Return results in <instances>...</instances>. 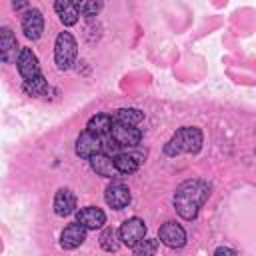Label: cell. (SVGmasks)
<instances>
[{
  "instance_id": "9",
  "label": "cell",
  "mask_w": 256,
  "mask_h": 256,
  "mask_svg": "<svg viewBox=\"0 0 256 256\" xmlns=\"http://www.w3.org/2000/svg\"><path fill=\"white\" fill-rule=\"evenodd\" d=\"M158 238H160L162 244H166V246H170V248H180V246L186 244V232H184V228H182L180 224L172 222V220H170V222H164V224L160 226Z\"/></svg>"
},
{
  "instance_id": "12",
  "label": "cell",
  "mask_w": 256,
  "mask_h": 256,
  "mask_svg": "<svg viewBox=\"0 0 256 256\" xmlns=\"http://www.w3.org/2000/svg\"><path fill=\"white\" fill-rule=\"evenodd\" d=\"M76 222L80 226H84L86 230H96V228H102L106 224V214L96 206H86V208L78 210Z\"/></svg>"
},
{
  "instance_id": "6",
  "label": "cell",
  "mask_w": 256,
  "mask_h": 256,
  "mask_svg": "<svg viewBox=\"0 0 256 256\" xmlns=\"http://www.w3.org/2000/svg\"><path fill=\"white\" fill-rule=\"evenodd\" d=\"M16 66H18V72H20V76L24 78V82L34 80L36 76H40L38 58H36V54H34L30 48H20V54H18V58H16Z\"/></svg>"
},
{
  "instance_id": "17",
  "label": "cell",
  "mask_w": 256,
  "mask_h": 256,
  "mask_svg": "<svg viewBox=\"0 0 256 256\" xmlns=\"http://www.w3.org/2000/svg\"><path fill=\"white\" fill-rule=\"evenodd\" d=\"M54 10H56V14H58V18H60V22L64 24V26H74L76 22H78V6H76V2H70V0H58L56 4H54Z\"/></svg>"
},
{
  "instance_id": "5",
  "label": "cell",
  "mask_w": 256,
  "mask_h": 256,
  "mask_svg": "<svg viewBox=\"0 0 256 256\" xmlns=\"http://www.w3.org/2000/svg\"><path fill=\"white\" fill-rule=\"evenodd\" d=\"M110 138L120 146V148H134L140 144L142 140V132L136 128V126H128V124H112V130H110Z\"/></svg>"
},
{
  "instance_id": "14",
  "label": "cell",
  "mask_w": 256,
  "mask_h": 256,
  "mask_svg": "<svg viewBox=\"0 0 256 256\" xmlns=\"http://www.w3.org/2000/svg\"><path fill=\"white\" fill-rule=\"evenodd\" d=\"M76 210V196L68 188H60L54 196V214L56 216H70Z\"/></svg>"
},
{
  "instance_id": "25",
  "label": "cell",
  "mask_w": 256,
  "mask_h": 256,
  "mask_svg": "<svg viewBox=\"0 0 256 256\" xmlns=\"http://www.w3.org/2000/svg\"><path fill=\"white\" fill-rule=\"evenodd\" d=\"M12 8H14V10H22V8H30V6H28L26 2H14Z\"/></svg>"
},
{
  "instance_id": "19",
  "label": "cell",
  "mask_w": 256,
  "mask_h": 256,
  "mask_svg": "<svg viewBox=\"0 0 256 256\" xmlns=\"http://www.w3.org/2000/svg\"><path fill=\"white\" fill-rule=\"evenodd\" d=\"M112 120L116 124H128V126H136L138 122L144 120V112L138 108H118L112 116Z\"/></svg>"
},
{
  "instance_id": "7",
  "label": "cell",
  "mask_w": 256,
  "mask_h": 256,
  "mask_svg": "<svg viewBox=\"0 0 256 256\" xmlns=\"http://www.w3.org/2000/svg\"><path fill=\"white\" fill-rule=\"evenodd\" d=\"M22 32L30 40H38L44 32V18L38 8H28L22 16Z\"/></svg>"
},
{
  "instance_id": "10",
  "label": "cell",
  "mask_w": 256,
  "mask_h": 256,
  "mask_svg": "<svg viewBox=\"0 0 256 256\" xmlns=\"http://www.w3.org/2000/svg\"><path fill=\"white\" fill-rule=\"evenodd\" d=\"M102 142H104V136H96L84 130L76 140V154L82 158H92L94 154L102 152Z\"/></svg>"
},
{
  "instance_id": "1",
  "label": "cell",
  "mask_w": 256,
  "mask_h": 256,
  "mask_svg": "<svg viewBox=\"0 0 256 256\" xmlns=\"http://www.w3.org/2000/svg\"><path fill=\"white\" fill-rule=\"evenodd\" d=\"M210 188L202 180H186L178 186L174 194V208L184 220H194L200 206L206 202Z\"/></svg>"
},
{
  "instance_id": "23",
  "label": "cell",
  "mask_w": 256,
  "mask_h": 256,
  "mask_svg": "<svg viewBox=\"0 0 256 256\" xmlns=\"http://www.w3.org/2000/svg\"><path fill=\"white\" fill-rule=\"evenodd\" d=\"M76 6H78V14L86 16V18H92V16H96V14L100 12V8H102V4H100V2H94V0L76 2Z\"/></svg>"
},
{
  "instance_id": "15",
  "label": "cell",
  "mask_w": 256,
  "mask_h": 256,
  "mask_svg": "<svg viewBox=\"0 0 256 256\" xmlns=\"http://www.w3.org/2000/svg\"><path fill=\"white\" fill-rule=\"evenodd\" d=\"M112 160H114V166H116L118 174H132V172L138 170V166L142 162V156L136 154V152L126 150V152H120L118 156H114Z\"/></svg>"
},
{
  "instance_id": "16",
  "label": "cell",
  "mask_w": 256,
  "mask_h": 256,
  "mask_svg": "<svg viewBox=\"0 0 256 256\" xmlns=\"http://www.w3.org/2000/svg\"><path fill=\"white\" fill-rule=\"evenodd\" d=\"M90 160V166H92V170L98 174V176H104V178H114V176H118V170H116V166H114V160L110 158V156H106V154H94L92 158H88Z\"/></svg>"
},
{
  "instance_id": "24",
  "label": "cell",
  "mask_w": 256,
  "mask_h": 256,
  "mask_svg": "<svg viewBox=\"0 0 256 256\" xmlns=\"http://www.w3.org/2000/svg\"><path fill=\"white\" fill-rule=\"evenodd\" d=\"M214 256H236V252L232 248H228V246H220V248H216Z\"/></svg>"
},
{
  "instance_id": "20",
  "label": "cell",
  "mask_w": 256,
  "mask_h": 256,
  "mask_svg": "<svg viewBox=\"0 0 256 256\" xmlns=\"http://www.w3.org/2000/svg\"><path fill=\"white\" fill-rule=\"evenodd\" d=\"M100 246L106 250V252H116L120 248V236H118V230L116 228H104L100 232Z\"/></svg>"
},
{
  "instance_id": "8",
  "label": "cell",
  "mask_w": 256,
  "mask_h": 256,
  "mask_svg": "<svg viewBox=\"0 0 256 256\" xmlns=\"http://www.w3.org/2000/svg\"><path fill=\"white\" fill-rule=\"evenodd\" d=\"M104 198H106V204H108L110 208H114V210H122V208H124V206H128V204H130V200H132L128 186H126V184H122V182H118V180L108 184Z\"/></svg>"
},
{
  "instance_id": "13",
  "label": "cell",
  "mask_w": 256,
  "mask_h": 256,
  "mask_svg": "<svg viewBox=\"0 0 256 256\" xmlns=\"http://www.w3.org/2000/svg\"><path fill=\"white\" fill-rule=\"evenodd\" d=\"M86 232H88V230H86L84 226H80L78 222L68 224V226L62 230V234H60V246L66 248V250L78 248V246L86 240Z\"/></svg>"
},
{
  "instance_id": "2",
  "label": "cell",
  "mask_w": 256,
  "mask_h": 256,
  "mask_svg": "<svg viewBox=\"0 0 256 256\" xmlns=\"http://www.w3.org/2000/svg\"><path fill=\"white\" fill-rule=\"evenodd\" d=\"M202 148V132L194 126H184L172 134V138L164 146L166 156H178V154H192Z\"/></svg>"
},
{
  "instance_id": "21",
  "label": "cell",
  "mask_w": 256,
  "mask_h": 256,
  "mask_svg": "<svg viewBox=\"0 0 256 256\" xmlns=\"http://www.w3.org/2000/svg\"><path fill=\"white\" fill-rule=\"evenodd\" d=\"M158 250V240L154 238H142L138 244H134L132 256H154Z\"/></svg>"
},
{
  "instance_id": "4",
  "label": "cell",
  "mask_w": 256,
  "mask_h": 256,
  "mask_svg": "<svg viewBox=\"0 0 256 256\" xmlns=\"http://www.w3.org/2000/svg\"><path fill=\"white\" fill-rule=\"evenodd\" d=\"M118 236H120V244H126V246L138 244L142 238H146V224H144V220H140L138 216H132V218L124 220L122 226L118 228Z\"/></svg>"
},
{
  "instance_id": "18",
  "label": "cell",
  "mask_w": 256,
  "mask_h": 256,
  "mask_svg": "<svg viewBox=\"0 0 256 256\" xmlns=\"http://www.w3.org/2000/svg\"><path fill=\"white\" fill-rule=\"evenodd\" d=\"M112 124H114L112 116H110V114L100 112V114H94V116L88 120L86 130H88V132H92V134H96V136H104V134H110Z\"/></svg>"
},
{
  "instance_id": "11",
  "label": "cell",
  "mask_w": 256,
  "mask_h": 256,
  "mask_svg": "<svg viewBox=\"0 0 256 256\" xmlns=\"http://www.w3.org/2000/svg\"><path fill=\"white\" fill-rule=\"evenodd\" d=\"M20 54V46L16 42V36L10 28H0V62H16Z\"/></svg>"
},
{
  "instance_id": "22",
  "label": "cell",
  "mask_w": 256,
  "mask_h": 256,
  "mask_svg": "<svg viewBox=\"0 0 256 256\" xmlns=\"http://www.w3.org/2000/svg\"><path fill=\"white\" fill-rule=\"evenodd\" d=\"M24 90H26V94H30V96H44V94L48 92V84H46L44 76L40 74V76H36L34 80L24 82Z\"/></svg>"
},
{
  "instance_id": "3",
  "label": "cell",
  "mask_w": 256,
  "mask_h": 256,
  "mask_svg": "<svg viewBox=\"0 0 256 256\" xmlns=\"http://www.w3.org/2000/svg\"><path fill=\"white\" fill-rule=\"evenodd\" d=\"M76 54H78V46H76L74 36L70 32H60L54 42V62H56L58 70L72 68Z\"/></svg>"
}]
</instances>
